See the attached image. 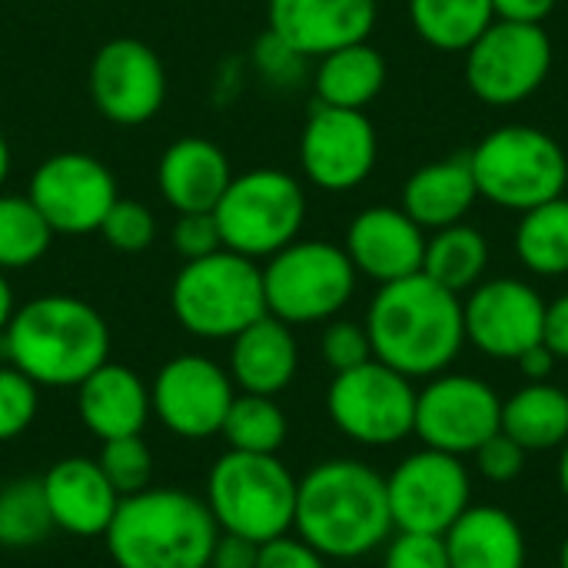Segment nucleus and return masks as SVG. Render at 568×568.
<instances>
[{
	"instance_id": "a211bd4d",
	"label": "nucleus",
	"mask_w": 568,
	"mask_h": 568,
	"mask_svg": "<svg viewBox=\"0 0 568 568\" xmlns=\"http://www.w3.org/2000/svg\"><path fill=\"white\" fill-rule=\"evenodd\" d=\"M466 343H473L489 359L516 363L529 346L542 343L546 300L536 286L499 276L483 280L463 300Z\"/></svg>"
},
{
	"instance_id": "2eb2a0df",
	"label": "nucleus",
	"mask_w": 568,
	"mask_h": 568,
	"mask_svg": "<svg viewBox=\"0 0 568 568\" xmlns=\"http://www.w3.org/2000/svg\"><path fill=\"white\" fill-rule=\"evenodd\" d=\"M379 156V136L366 110L316 103L300 133V166L323 193H349L369 180Z\"/></svg>"
},
{
	"instance_id": "bb28decb",
	"label": "nucleus",
	"mask_w": 568,
	"mask_h": 568,
	"mask_svg": "<svg viewBox=\"0 0 568 568\" xmlns=\"http://www.w3.org/2000/svg\"><path fill=\"white\" fill-rule=\"evenodd\" d=\"M386 57L369 43H349L326 57H320V67L313 73L316 103L343 106V110H366L386 87Z\"/></svg>"
},
{
	"instance_id": "c85d7f7f",
	"label": "nucleus",
	"mask_w": 568,
	"mask_h": 568,
	"mask_svg": "<svg viewBox=\"0 0 568 568\" xmlns=\"http://www.w3.org/2000/svg\"><path fill=\"white\" fill-rule=\"evenodd\" d=\"M489 256H493V250L479 226L453 223V226L433 230V236L426 240L423 273L429 280H436L439 286H446L449 293L463 296L483 283V276L489 270Z\"/></svg>"
},
{
	"instance_id": "f257e3e1",
	"label": "nucleus",
	"mask_w": 568,
	"mask_h": 568,
	"mask_svg": "<svg viewBox=\"0 0 568 568\" xmlns=\"http://www.w3.org/2000/svg\"><path fill=\"white\" fill-rule=\"evenodd\" d=\"M373 359L409 379L446 373L466 346L463 296L449 293L426 273L383 283L366 310Z\"/></svg>"
},
{
	"instance_id": "b1692460",
	"label": "nucleus",
	"mask_w": 568,
	"mask_h": 568,
	"mask_svg": "<svg viewBox=\"0 0 568 568\" xmlns=\"http://www.w3.org/2000/svg\"><path fill=\"white\" fill-rule=\"evenodd\" d=\"M300 369V346L293 326L276 316H260L230 339V379L236 393L280 396Z\"/></svg>"
},
{
	"instance_id": "603ef678",
	"label": "nucleus",
	"mask_w": 568,
	"mask_h": 568,
	"mask_svg": "<svg viewBox=\"0 0 568 568\" xmlns=\"http://www.w3.org/2000/svg\"><path fill=\"white\" fill-rule=\"evenodd\" d=\"M559 568H568V536L562 539V549H559Z\"/></svg>"
},
{
	"instance_id": "5701e85b",
	"label": "nucleus",
	"mask_w": 568,
	"mask_h": 568,
	"mask_svg": "<svg viewBox=\"0 0 568 568\" xmlns=\"http://www.w3.org/2000/svg\"><path fill=\"white\" fill-rule=\"evenodd\" d=\"M77 413L80 423L100 443L120 436H140L146 419L153 416L150 386L130 366L106 359L77 386Z\"/></svg>"
},
{
	"instance_id": "7c9ffc66",
	"label": "nucleus",
	"mask_w": 568,
	"mask_h": 568,
	"mask_svg": "<svg viewBox=\"0 0 568 568\" xmlns=\"http://www.w3.org/2000/svg\"><path fill=\"white\" fill-rule=\"evenodd\" d=\"M409 20L429 47L466 53L496 13L493 0H409Z\"/></svg>"
},
{
	"instance_id": "393cba45",
	"label": "nucleus",
	"mask_w": 568,
	"mask_h": 568,
	"mask_svg": "<svg viewBox=\"0 0 568 568\" xmlns=\"http://www.w3.org/2000/svg\"><path fill=\"white\" fill-rule=\"evenodd\" d=\"M449 568H526V532L499 506H469L443 536Z\"/></svg>"
},
{
	"instance_id": "423d86ee",
	"label": "nucleus",
	"mask_w": 568,
	"mask_h": 568,
	"mask_svg": "<svg viewBox=\"0 0 568 568\" xmlns=\"http://www.w3.org/2000/svg\"><path fill=\"white\" fill-rule=\"evenodd\" d=\"M173 320L196 339H233L266 316L263 266L233 250H216L180 266L170 286Z\"/></svg>"
},
{
	"instance_id": "dca6fc26",
	"label": "nucleus",
	"mask_w": 568,
	"mask_h": 568,
	"mask_svg": "<svg viewBox=\"0 0 568 568\" xmlns=\"http://www.w3.org/2000/svg\"><path fill=\"white\" fill-rule=\"evenodd\" d=\"M233 399H236V386L230 373L200 353H183L166 359L150 383L153 416L173 436L193 443L220 433Z\"/></svg>"
},
{
	"instance_id": "0eeeda50",
	"label": "nucleus",
	"mask_w": 568,
	"mask_h": 568,
	"mask_svg": "<svg viewBox=\"0 0 568 568\" xmlns=\"http://www.w3.org/2000/svg\"><path fill=\"white\" fill-rule=\"evenodd\" d=\"M473 180L483 200L526 213L562 196L568 186V156L562 143L529 123L489 130L469 153Z\"/></svg>"
},
{
	"instance_id": "a19ab883",
	"label": "nucleus",
	"mask_w": 568,
	"mask_h": 568,
	"mask_svg": "<svg viewBox=\"0 0 568 568\" xmlns=\"http://www.w3.org/2000/svg\"><path fill=\"white\" fill-rule=\"evenodd\" d=\"M473 459H476V473L489 483H513L526 469V449L516 439H509L503 429L493 439H486L473 453Z\"/></svg>"
},
{
	"instance_id": "a18cd8bd",
	"label": "nucleus",
	"mask_w": 568,
	"mask_h": 568,
	"mask_svg": "<svg viewBox=\"0 0 568 568\" xmlns=\"http://www.w3.org/2000/svg\"><path fill=\"white\" fill-rule=\"evenodd\" d=\"M542 343L552 349L556 359H568V293L546 303V329Z\"/></svg>"
},
{
	"instance_id": "a878e982",
	"label": "nucleus",
	"mask_w": 568,
	"mask_h": 568,
	"mask_svg": "<svg viewBox=\"0 0 568 568\" xmlns=\"http://www.w3.org/2000/svg\"><path fill=\"white\" fill-rule=\"evenodd\" d=\"M479 190L473 180L469 153L436 160L419 166L403 186V210L423 230H443L453 223H466L469 210L476 206Z\"/></svg>"
},
{
	"instance_id": "2f4dec72",
	"label": "nucleus",
	"mask_w": 568,
	"mask_h": 568,
	"mask_svg": "<svg viewBox=\"0 0 568 568\" xmlns=\"http://www.w3.org/2000/svg\"><path fill=\"white\" fill-rule=\"evenodd\" d=\"M286 433L290 423L276 396H253V393H236L220 426V436L226 439L230 449L260 453V456H276L286 443Z\"/></svg>"
},
{
	"instance_id": "09e8293b",
	"label": "nucleus",
	"mask_w": 568,
	"mask_h": 568,
	"mask_svg": "<svg viewBox=\"0 0 568 568\" xmlns=\"http://www.w3.org/2000/svg\"><path fill=\"white\" fill-rule=\"evenodd\" d=\"M13 310H17L13 290H10V283H7V273H0V336L7 333V326H10V320H13Z\"/></svg>"
},
{
	"instance_id": "9d476101",
	"label": "nucleus",
	"mask_w": 568,
	"mask_h": 568,
	"mask_svg": "<svg viewBox=\"0 0 568 568\" xmlns=\"http://www.w3.org/2000/svg\"><path fill=\"white\" fill-rule=\"evenodd\" d=\"M333 426L369 449L399 446L416 426V386L409 376L369 359L356 369L336 373L326 393Z\"/></svg>"
},
{
	"instance_id": "ea45409f",
	"label": "nucleus",
	"mask_w": 568,
	"mask_h": 568,
	"mask_svg": "<svg viewBox=\"0 0 568 568\" xmlns=\"http://www.w3.org/2000/svg\"><path fill=\"white\" fill-rule=\"evenodd\" d=\"M170 243H173V250H176V256L183 263L203 260V256L223 250L220 226H216V216L213 213H176Z\"/></svg>"
},
{
	"instance_id": "4be33fe9",
	"label": "nucleus",
	"mask_w": 568,
	"mask_h": 568,
	"mask_svg": "<svg viewBox=\"0 0 568 568\" xmlns=\"http://www.w3.org/2000/svg\"><path fill=\"white\" fill-rule=\"evenodd\" d=\"M230 180V156L206 136L173 140L156 163V186L176 213H213Z\"/></svg>"
},
{
	"instance_id": "cd10ccee",
	"label": "nucleus",
	"mask_w": 568,
	"mask_h": 568,
	"mask_svg": "<svg viewBox=\"0 0 568 568\" xmlns=\"http://www.w3.org/2000/svg\"><path fill=\"white\" fill-rule=\"evenodd\" d=\"M503 433L526 453L562 449L568 439V393L552 383H526L503 399Z\"/></svg>"
},
{
	"instance_id": "aec40b11",
	"label": "nucleus",
	"mask_w": 568,
	"mask_h": 568,
	"mask_svg": "<svg viewBox=\"0 0 568 568\" xmlns=\"http://www.w3.org/2000/svg\"><path fill=\"white\" fill-rule=\"evenodd\" d=\"M426 230L403 206H366L346 226V256L359 276L373 283H396L423 273Z\"/></svg>"
},
{
	"instance_id": "f704fd0d",
	"label": "nucleus",
	"mask_w": 568,
	"mask_h": 568,
	"mask_svg": "<svg viewBox=\"0 0 568 568\" xmlns=\"http://www.w3.org/2000/svg\"><path fill=\"white\" fill-rule=\"evenodd\" d=\"M97 463H100L103 476L110 479V486L116 489L120 499L150 489V483H153V453H150L143 433L100 443Z\"/></svg>"
},
{
	"instance_id": "49530a36",
	"label": "nucleus",
	"mask_w": 568,
	"mask_h": 568,
	"mask_svg": "<svg viewBox=\"0 0 568 568\" xmlns=\"http://www.w3.org/2000/svg\"><path fill=\"white\" fill-rule=\"evenodd\" d=\"M559 0H493L496 20H513V23H546L552 17Z\"/></svg>"
},
{
	"instance_id": "f3484780",
	"label": "nucleus",
	"mask_w": 568,
	"mask_h": 568,
	"mask_svg": "<svg viewBox=\"0 0 568 568\" xmlns=\"http://www.w3.org/2000/svg\"><path fill=\"white\" fill-rule=\"evenodd\" d=\"M90 100L116 126H140L163 110L166 70L153 47L136 37L106 40L90 63Z\"/></svg>"
},
{
	"instance_id": "c756f323",
	"label": "nucleus",
	"mask_w": 568,
	"mask_h": 568,
	"mask_svg": "<svg viewBox=\"0 0 568 568\" xmlns=\"http://www.w3.org/2000/svg\"><path fill=\"white\" fill-rule=\"evenodd\" d=\"M519 263L546 280L568 276V196H556L523 213L516 226Z\"/></svg>"
},
{
	"instance_id": "6e6552de",
	"label": "nucleus",
	"mask_w": 568,
	"mask_h": 568,
	"mask_svg": "<svg viewBox=\"0 0 568 568\" xmlns=\"http://www.w3.org/2000/svg\"><path fill=\"white\" fill-rule=\"evenodd\" d=\"M306 190L303 183L276 166H260L233 173L220 203L213 206L223 250L250 260H270L293 240H300L306 223Z\"/></svg>"
},
{
	"instance_id": "c03bdc74",
	"label": "nucleus",
	"mask_w": 568,
	"mask_h": 568,
	"mask_svg": "<svg viewBox=\"0 0 568 568\" xmlns=\"http://www.w3.org/2000/svg\"><path fill=\"white\" fill-rule=\"evenodd\" d=\"M260 559V546L243 539V536H230V532H220L216 546H213V556H210V568H256Z\"/></svg>"
},
{
	"instance_id": "f03ea898",
	"label": "nucleus",
	"mask_w": 568,
	"mask_h": 568,
	"mask_svg": "<svg viewBox=\"0 0 568 568\" xmlns=\"http://www.w3.org/2000/svg\"><path fill=\"white\" fill-rule=\"evenodd\" d=\"M293 532L323 559H363L396 532L386 476L359 459L316 463L296 486Z\"/></svg>"
},
{
	"instance_id": "473e14b6",
	"label": "nucleus",
	"mask_w": 568,
	"mask_h": 568,
	"mask_svg": "<svg viewBox=\"0 0 568 568\" xmlns=\"http://www.w3.org/2000/svg\"><path fill=\"white\" fill-rule=\"evenodd\" d=\"M53 230L30 203V196L0 193V273L27 270L47 256Z\"/></svg>"
},
{
	"instance_id": "6ab92c4d",
	"label": "nucleus",
	"mask_w": 568,
	"mask_h": 568,
	"mask_svg": "<svg viewBox=\"0 0 568 568\" xmlns=\"http://www.w3.org/2000/svg\"><path fill=\"white\" fill-rule=\"evenodd\" d=\"M376 17V0H266V30L306 60L369 40Z\"/></svg>"
},
{
	"instance_id": "4c0bfd02",
	"label": "nucleus",
	"mask_w": 568,
	"mask_h": 568,
	"mask_svg": "<svg viewBox=\"0 0 568 568\" xmlns=\"http://www.w3.org/2000/svg\"><path fill=\"white\" fill-rule=\"evenodd\" d=\"M320 353L333 373H346V369H356L373 359V343H369V333L363 323L329 320L320 336Z\"/></svg>"
},
{
	"instance_id": "e433bc0d",
	"label": "nucleus",
	"mask_w": 568,
	"mask_h": 568,
	"mask_svg": "<svg viewBox=\"0 0 568 568\" xmlns=\"http://www.w3.org/2000/svg\"><path fill=\"white\" fill-rule=\"evenodd\" d=\"M40 409V386L17 366H0V443L23 436Z\"/></svg>"
},
{
	"instance_id": "f8f14e48",
	"label": "nucleus",
	"mask_w": 568,
	"mask_h": 568,
	"mask_svg": "<svg viewBox=\"0 0 568 568\" xmlns=\"http://www.w3.org/2000/svg\"><path fill=\"white\" fill-rule=\"evenodd\" d=\"M503 429L499 393L469 373H439L416 389V426L413 436L426 449L449 456H473L486 439Z\"/></svg>"
},
{
	"instance_id": "412c9836",
	"label": "nucleus",
	"mask_w": 568,
	"mask_h": 568,
	"mask_svg": "<svg viewBox=\"0 0 568 568\" xmlns=\"http://www.w3.org/2000/svg\"><path fill=\"white\" fill-rule=\"evenodd\" d=\"M40 486L53 516V529H63L67 536H103L120 506V496L103 476L100 463L87 456H67L53 463Z\"/></svg>"
},
{
	"instance_id": "72a5a7b5",
	"label": "nucleus",
	"mask_w": 568,
	"mask_h": 568,
	"mask_svg": "<svg viewBox=\"0 0 568 568\" xmlns=\"http://www.w3.org/2000/svg\"><path fill=\"white\" fill-rule=\"evenodd\" d=\"M53 532L40 479H13L0 489V549H33Z\"/></svg>"
},
{
	"instance_id": "39448f33",
	"label": "nucleus",
	"mask_w": 568,
	"mask_h": 568,
	"mask_svg": "<svg viewBox=\"0 0 568 568\" xmlns=\"http://www.w3.org/2000/svg\"><path fill=\"white\" fill-rule=\"evenodd\" d=\"M300 479L280 456L226 449L206 476V509L220 532L243 536L256 546L293 532Z\"/></svg>"
},
{
	"instance_id": "c9c22d12",
	"label": "nucleus",
	"mask_w": 568,
	"mask_h": 568,
	"mask_svg": "<svg viewBox=\"0 0 568 568\" xmlns=\"http://www.w3.org/2000/svg\"><path fill=\"white\" fill-rule=\"evenodd\" d=\"M97 233L103 236L106 246H113L120 253H143L156 240V216L146 203L120 196L110 206V213L103 216Z\"/></svg>"
},
{
	"instance_id": "9b49d317",
	"label": "nucleus",
	"mask_w": 568,
	"mask_h": 568,
	"mask_svg": "<svg viewBox=\"0 0 568 568\" xmlns=\"http://www.w3.org/2000/svg\"><path fill=\"white\" fill-rule=\"evenodd\" d=\"M552 70V40L542 23L493 20L466 50V83L489 106L529 100Z\"/></svg>"
},
{
	"instance_id": "58836bf2",
	"label": "nucleus",
	"mask_w": 568,
	"mask_h": 568,
	"mask_svg": "<svg viewBox=\"0 0 568 568\" xmlns=\"http://www.w3.org/2000/svg\"><path fill=\"white\" fill-rule=\"evenodd\" d=\"M383 568H449L446 542L429 532H393L386 539Z\"/></svg>"
},
{
	"instance_id": "8fccbe9b",
	"label": "nucleus",
	"mask_w": 568,
	"mask_h": 568,
	"mask_svg": "<svg viewBox=\"0 0 568 568\" xmlns=\"http://www.w3.org/2000/svg\"><path fill=\"white\" fill-rule=\"evenodd\" d=\"M10 146H7V140H3V133H0V186L7 183V176H10Z\"/></svg>"
},
{
	"instance_id": "de8ad7c7",
	"label": "nucleus",
	"mask_w": 568,
	"mask_h": 568,
	"mask_svg": "<svg viewBox=\"0 0 568 568\" xmlns=\"http://www.w3.org/2000/svg\"><path fill=\"white\" fill-rule=\"evenodd\" d=\"M556 356H552V349L546 346V343H536V346H529L519 359H516V366H519V373L526 376V383H549L552 379V373H556Z\"/></svg>"
},
{
	"instance_id": "4468645a",
	"label": "nucleus",
	"mask_w": 568,
	"mask_h": 568,
	"mask_svg": "<svg viewBox=\"0 0 568 568\" xmlns=\"http://www.w3.org/2000/svg\"><path fill=\"white\" fill-rule=\"evenodd\" d=\"M27 196L47 220L53 236L97 233L110 206L120 200L110 166L80 150L47 156L30 176Z\"/></svg>"
},
{
	"instance_id": "ddd939ff",
	"label": "nucleus",
	"mask_w": 568,
	"mask_h": 568,
	"mask_svg": "<svg viewBox=\"0 0 568 568\" xmlns=\"http://www.w3.org/2000/svg\"><path fill=\"white\" fill-rule=\"evenodd\" d=\"M386 499L396 532L446 536L473 506V476L459 456L423 446L386 476Z\"/></svg>"
},
{
	"instance_id": "7ed1b4c3",
	"label": "nucleus",
	"mask_w": 568,
	"mask_h": 568,
	"mask_svg": "<svg viewBox=\"0 0 568 568\" xmlns=\"http://www.w3.org/2000/svg\"><path fill=\"white\" fill-rule=\"evenodd\" d=\"M0 346L7 363L37 386L77 389L110 359V326L87 300L47 293L13 310Z\"/></svg>"
},
{
	"instance_id": "37998d69",
	"label": "nucleus",
	"mask_w": 568,
	"mask_h": 568,
	"mask_svg": "<svg viewBox=\"0 0 568 568\" xmlns=\"http://www.w3.org/2000/svg\"><path fill=\"white\" fill-rule=\"evenodd\" d=\"M256 568H326V559L313 546H306L300 536L286 532L260 546Z\"/></svg>"
},
{
	"instance_id": "20e7f679",
	"label": "nucleus",
	"mask_w": 568,
	"mask_h": 568,
	"mask_svg": "<svg viewBox=\"0 0 568 568\" xmlns=\"http://www.w3.org/2000/svg\"><path fill=\"white\" fill-rule=\"evenodd\" d=\"M103 539L116 568H210L220 526L200 496L150 486L120 499Z\"/></svg>"
},
{
	"instance_id": "3c124183",
	"label": "nucleus",
	"mask_w": 568,
	"mask_h": 568,
	"mask_svg": "<svg viewBox=\"0 0 568 568\" xmlns=\"http://www.w3.org/2000/svg\"><path fill=\"white\" fill-rule=\"evenodd\" d=\"M559 489H562V496H566L568 503V439L566 446H562V456H559Z\"/></svg>"
},
{
	"instance_id": "1a4fd4ad",
	"label": "nucleus",
	"mask_w": 568,
	"mask_h": 568,
	"mask_svg": "<svg viewBox=\"0 0 568 568\" xmlns=\"http://www.w3.org/2000/svg\"><path fill=\"white\" fill-rule=\"evenodd\" d=\"M356 266L329 240H293L263 266L266 313L286 326L336 320L356 293Z\"/></svg>"
},
{
	"instance_id": "79ce46f5",
	"label": "nucleus",
	"mask_w": 568,
	"mask_h": 568,
	"mask_svg": "<svg viewBox=\"0 0 568 568\" xmlns=\"http://www.w3.org/2000/svg\"><path fill=\"white\" fill-rule=\"evenodd\" d=\"M253 60L260 67V73L273 83H296L303 77V67H306V57L296 53L290 43H283L276 33H263L256 40V50H253Z\"/></svg>"
}]
</instances>
